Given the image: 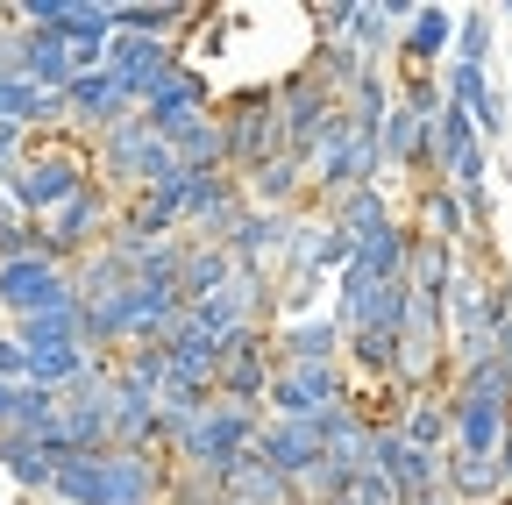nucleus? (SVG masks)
<instances>
[{"label": "nucleus", "mask_w": 512, "mask_h": 505, "mask_svg": "<svg viewBox=\"0 0 512 505\" xmlns=\"http://www.w3.org/2000/svg\"><path fill=\"white\" fill-rule=\"evenodd\" d=\"M86 185H93V150L86 143H72V136H29V157L8 178V193H15V207L29 221H50L64 200H79Z\"/></svg>", "instance_id": "f257e3e1"}, {"label": "nucleus", "mask_w": 512, "mask_h": 505, "mask_svg": "<svg viewBox=\"0 0 512 505\" xmlns=\"http://www.w3.org/2000/svg\"><path fill=\"white\" fill-rule=\"evenodd\" d=\"M278 107H285V150H292L299 164H313L320 143H335V136L349 129V107L320 86L313 65H292V72L278 79Z\"/></svg>", "instance_id": "f03ea898"}, {"label": "nucleus", "mask_w": 512, "mask_h": 505, "mask_svg": "<svg viewBox=\"0 0 512 505\" xmlns=\"http://www.w3.org/2000/svg\"><path fill=\"white\" fill-rule=\"evenodd\" d=\"M221 121H228V171H256L285 157V107H278V86H249L235 100H221Z\"/></svg>", "instance_id": "7ed1b4c3"}, {"label": "nucleus", "mask_w": 512, "mask_h": 505, "mask_svg": "<svg viewBox=\"0 0 512 505\" xmlns=\"http://www.w3.org/2000/svg\"><path fill=\"white\" fill-rule=\"evenodd\" d=\"M64 299H79L72 271H64L50 249H36V257H15V264H0V313L8 321H29V313L43 306H64Z\"/></svg>", "instance_id": "20e7f679"}, {"label": "nucleus", "mask_w": 512, "mask_h": 505, "mask_svg": "<svg viewBox=\"0 0 512 505\" xmlns=\"http://www.w3.org/2000/svg\"><path fill=\"white\" fill-rule=\"evenodd\" d=\"M242 214H249V193L235 171H185V235L228 242Z\"/></svg>", "instance_id": "39448f33"}, {"label": "nucleus", "mask_w": 512, "mask_h": 505, "mask_svg": "<svg viewBox=\"0 0 512 505\" xmlns=\"http://www.w3.org/2000/svg\"><path fill=\"white\" fill-rule=\"evenodd\" d=\"M100 65L121 79V93H128V100L143 107V100H150V93L178 72V50H171V43H150V36H114Z\"/></svg>", "instance_id": "423d86ee"}, {"label": "nucleus", "mask_w": 512, "mask_h": 505, "mask_svg": "<svg viewBox=\"0 0 512 505\" xmlns=\"http://www.w3.org/2000/svg\"><path fill=\"white\" fill-rule=\"evenodd\" d=\"M64 107H72V129L93 143L100 129H114V121H128V114H143L136 100L121 93V79L107 72V65H93V72H79L72 86H64Z\"/></svg>", "instance_id": "0eeeda50"}, {"label": "nucleus", "mask_w": 512, "mask_h": 505, "mask_svg": "<svg viewBox=\"0 0 512 505\" xmlns=\"http://www.w3.org/2000/svg\"><path fill=\"white\" fill-rule=\"evenodd\" d=\"M448 420H456V441H448L456 456H491V463H498L505 434H512V406H505V399H470V392H448Z\"/></svg>", "instance_id": "6e6552de"}, {"label": "nucleus", "mask_w": 512, "mask_h": 505, "mask_svg": "<svg viewBox=\"0 0 512 505\" xmlns=\"http://www.w3.org/2000/svg\"><path fill=\"white\" fill-rule=\"evenodd\" d=\"M256 456H264L278 477L299 484L328 449H320V427H313V420H271V413H264V427H256Z\"/></svg>", "instance_id": "1a4fd4ad"}, {"label": "nucleus", "mask_w": 512, "mask_h": 505, "mask_svg": "<svg viewBox=\"0 0 512 505\" xmlns=\"http://www.w3.org/2000/svg\"><path fill=\"white\" fill-rule=\"evenodd\" d=\"M413 15H420V0H356V29H349V43L370 57V65H384V57H399V36H406Z\"/></svg>", "instance_id": "9d476101"}, {"label": "nucleus", "mask_w": 512, "mask_h": 505, "mask_svg": "<svg viewBox=\"0 0 512 505\" xmlns=\"http://www.w3.org/2000/svg\"><path fill=\"white\" fill-rule=\"evenodd\" d=\"M448 100L470 107V121H477L484 143L505 136V100H498V86H491V65H463V57H448Z\"/></svg>", "instance_id": "9b49d317"}, {"label": "nucleus", "mask_w": 512, "mask_h": 505, "mask_svg": "<svg viewBox=\"0 0 512 505\" xmlns=\"http://www.w3.org/2000/svg\"><path fill=\"white\" fill-rule=\"evenodd\" d=\"M448 50H456V15H448V8H420V15L406 22V36H399V57H392V65H399V72H434Z\"/></svg>", "instance_id": "f8f14e48"}, {"label": "nucleus", "mask_w": 512, "mask_h": 505, "mask_svg": "<svg viewBox=\"0 0 512 505\" xmlns=\"http://www.w3.org/2000/svg\"><path fill=\"white\" fill-rule=\"evenodd\" d=\"M278 363H292V370L342 363V321H335V313H313V321L278 328Z\"/></svg>", "instance_id": "ddd939ff"}, {"label": "nucleus", "mask_w": 512, "mask_h": 505, "mask_svg": "<svg viewBox=\"0 0 512 505\" xmlns=\"http://www.w3.org/2000/svg\"><path fill=\"white\" fill-rule=\"evenodd\" d=\"M207 107H214V86H207V79L171 72V79L143 100V121H150L157 136H171V129H185V121H192V114H207Z\"/></svg>", "instance_id": "4468645a"}, {"label": "nucleus", "mask_w": 512, "mask_h": 505, "mask_svg": "<svg viewBox=\"0 0 512 505\" xmlns=\"http://www.w3.org/2000/svg\"><path fill=\"white\" fill-rule=\"evenodd\" d=\"M164 143L178 150L185 171H228V121H221V100H214L207 114H192L185 129H171Z\"/></svg>", "instance_id": "2eb2a0df"}, {"label": "nucleus", "mask_w": 512, "mask_h": 505, "mask_svg": "<svg viewBox=\"0 0 512 505\" xmlns=\"http://www.w3.org/2000/svg\"><path fill=\"white\" fill-rule=\"evenodd\" d=\"M57 36L72 43V50H79V65L93 72L100 57H107V43H114V8H107V0H64Z\"/></svg>", "instance_id": "dca6fc26"}, {"label": "nucleus", "mask_w": 512, "mask_h": 505, "mask_svg": "<svg viewBox=\"0 0 512 505\" xmlns=\"http://www.w3.org/2000/svg\"><path fill=\"white\" fill-rule=\"evenodd\" d=\"M441 491L456 498V505H491V498H505L512 484H505V470H498L491 456H456V449H448V456H441Z\"/></svg>", "instance_id": "f3484780"}, {"label": "nucleus", "mask_w": 512, "mask_h": 505, "mask_svg": "<svg viewBox=\"0 0 512 505\" xmlns=\"http://www.w3.org/2000/svg\"><path fill=\"white\" fill-rule=\"evenodd\" d=\"M463 249H448V242H434V235H420L413 228V257H406V285L413 292H427V299H448V285L463 278Z\"/></svg>", "instance_id": "a211bd4d"}, {"label": "nucleus", "mask_w": 512, "mask_h": 505, "mask_svg": "<svg viewBox=\"0 0 512 505\" xmlns=\"http://www.w3.org/2000/svg\"><path fill=\"white\" fill-rule=\"evenodd\" d=\"M221 498H228V505H299V498H292V477H278L256 449L221 477Z\"/></svg>", "instance_id": "6ab92c4d"}, {"label": "nucleus", "mask_w": 512, "mask_h": 505, "mask_svg": "<svg viewBox=\"0 0 512 505\" xmlns=\"http://www.w3.org/2000/svg\"><path fill=\"white\" fill-rule=\"evenodd\" d=\"M406 257H413V221H392L384 235L356 242V264H349V271H363V278H377V285H406Z\"/></svg>", "instance_id": "aec40b11"}, {"label": "nucleus", "mask_w": 512, "mask_h": 505, "mask_svg": "<svg viewBox=\"0 0 512 505\" xmlns=\"http://www.w3.org/2000/svg\"><path fill=\"white\" fill-rule=\"evenodd\" d=\"M242 278V264H235V249L228 242H200V235H192V257H185V306L192 299H214V292H228Z\"/></svg>", "instance_id": "412c9836"}, {"label": "nucleus", "mask_w": 512, "mask_h": 505, "mask_svg": "<svg viewBox=\"0 0 512 505\" xmlns=\"http://www.w3.org/2000/svg\"><path fill=\"white\" fill-rule=\"evenodd\" d=\"M22 349H86V306L64 299V306H43L29 321H15Z\"/></svg>", "instance_id": "4be33fe9"}, {"label": "nucleus", "mask_w": 512, "mask_h": 505, "mask_svg": "<svg viewBox=\"0 0 512 505\" xmlns=\"http://www.w3.org/2000/svg\"><path fill=\"white\" fill-rule=\"evenodd\" d=\"M399 434L427 456H448V441H456V420H448V392H413L406 413H399Z\"/></svg>", "instance_id": "5701e85b"}, {"label": "nucleus", "mask_w": 512, "mask_h": 505, "mask_svg": "<svg viewBox=\"0 0 512 505\" xmlns=\"http://www.w3.org/2000/svg\"><path fill=\"white\" fill-rule=\"evenodd\" d=\"M342 370L349 377H399V335L392 328H349L342 335Z\"/></svg>", "instance_id": "b1692460"}, {"label": "nucleus", "mask_w": 512, "mask_h": 505, "mask_svg": "<svg viewBox=\"0 0 512 505\" xmlns=\"http://www.w3.org/2000/svg\"><path fill=\"white\" fill-rule=\"evenodd\" d=\"M328 221L342 228V235H356V242H370V235H384L399 214H392V193L384 185H363V193H349V200H335L328 207Z\"/></svg>", "instance_id": "393cba45"}, {"label": "nucleus", "mask_w": 512, "mask_h": 505, "mask_svg": "<svg viewBox=\"0 0 512 505\" xmlns=\"http://www.w3.org/2000/svg\"><path fill=\"white\" fill-rule=\"evenodd\" d=\"M0 463H8V477L29 491V498H50V477H57V456L43 449V441L29 434H0Z\"/></svg>", "instance_id": "a878e982"}, {"label": "nucleus", "mask_w": 512, "mask_h": 505, "mask_svg": "<svg viewBox=\"0 0 512 505\" xmlns=\"http://www.w3.org/2000/svg\"><path fill=\"white\" fill-rule=\"evenodd\" d=\"M50 498L57 505H100V456H64L50 477Z\"/></svg>", "instance_id": "bb28decb"}, {"label": "nucleus", "mask_w": 512, "mask_h": 505, "mask_svg": "<svg viewBox=\"0 0 512 505\" xmlns=\"http://www.w3.org/2000/svg\"><path fill=\"white\" fill-rule=\"evenodd\" d=\"M392 484H399V498H406V505L434 498V491H441V456H427V449H413V441H406V456H399Z\"/></svg>", "instance_id": "cd10ccee"}, {"label": "nucleus", "mask_w": 512, "mask_h": 505, "mask_svg": "<svg viewBox=\"0 0 512 505\" xmlns=\"http://www.w3.org/2000/svg\"><path fill=\"white\" fill-rule=\"evenodd\" d=\"M456 57H463V65H491V15L484 8L456 22Z\"/></svg>", "instance_id": "c85d7f7f"}, {"label": "nucleus", "mask_w": 512, "mask_h": 505, "mask_svg": "<svg viewBox=\"0 0 512 505\" xmlns=\"http://www.w3.org/2000/svg\"><path fill=\"white\" fill-rule=\"evenodd\" d=\"M399 456H406V434H399V427H370V456H363V470L392 477V470H399Z\"/></svg>", "instance_id": "c756f323"}, {"label": "nucleus", "mask_w": 512, "mask_h": 505, "mask_svg": "<svg viewBox=\"0 0 512 505\" xmlns=\"http://www.w3.org/2000/svg\"><path fill=\"white\" fill-rule=\"evenodd\" d=\"M342 505H406V498H399V484H392V477L363 470V477L349 484V498H342Z\"/></svg>", "instance_id": "7c9ffc66"}, {"label": "nucleus", "mask_w": 512, "mask_h": 505, "mask_svg": "<svg viewBox=\"0 0 512 505\" xmlns=\"http://www.w3.org/2000/svg\"><path fill=\"white\" fill-rule=\"evenodd\" d=\"M0 385H29V349H22L15 328L0 335Z\"/></svg>", "instance_id": "2f4dec72"}, {"label": "nucleus", "mask_w": 512, "mask_h": 505, "mask_svg": "<svg viewBox=\"0 0 512 505\" xmlns=\"http://www.w3.org/2000/svg\"><path fill=\"white\" fill-rule=\"evenodd\" d=\"M29 157V129H15V121H0V185H8Z\"/></svg>", "instance_id": "473e14b6"}, {"label": "nucleus", "mask_w": 512, "mask_h": 505, "mask_svg": "<svg viewBox=\"0 0 512 505\" xmlns=\"http://www.w3.org/2000/svg\"><path fill=\"white\" fill-rule=\"evenodd\" d=\"M22 427V385H0V434Z\"/></svg>", "instance_id": "72a5a7b5"}, {"label": "nucleus", "mask_w": 512, "mask_h": 505, "mask_svg": "<svg viewBox=\"0 0 512 505\" xmlns=\"http://www.w3.org/2000/svg\"><path fill=\"white\" fill-rule=\"evenodd\" d=\"M22 221H29V214L15 207V193H8V185H0V242H8V235H15Z\"/></svg>", "instance_id": "f704fd0d"}, {"label": "nucleus", "mask_w": 512, "mask_h": 505, "mask_svg": "<svg viewBox=\"0 0 512 505\" xmlns=\"http://www.w3.org/2000/svg\"><path fill=\"white\" fill-rule=\"evenodd\" d=\"M498 363H505V377H512V328H498Z\"/></svg>", "instance_id": "c9c22d12"}, {"label": "nucleus", "mask_w": 512, "mask_h": 505, "mask_svg": "<svg viewBox=\"0 0 512 505\" xmlns=\"http://www.w3.org/2000/svg\"><path fill=\"white\" fill-rule=\"evenodd\" d=\"M43 505H57V498H43Z\"/></svg>", "instance_id": "e433bc0d"}]
</instances>
